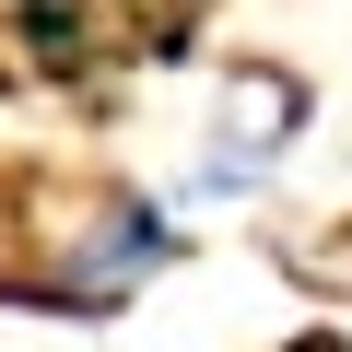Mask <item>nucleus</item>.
<instances>
[{
    "mask_svg": "<svg viewBox=\"0 0 352 352\" xmlns=\"http://www.w3.org/2000/svg\"><path fill=\"white\" fill-rule=\"evenodd\" d=\"M305 129H317V82L294 59L235 47L223 82H212V118H200L188 164H176V212H258L282 188V164L305 153Z\"/></svg>",
    "mask_w": 352,
    "mask_h": 352,
    "instance_id": "obj_2",
    "label": "nucleus"
},
{
    "mask_svg": "<svg viewBox=\"0 0 352 352\" xmlns=\"http://www.w3.org/2000/svg\"><path fill=\"white\" fill-rule=\"evenodd\" d=\"M329 270H352V212H340V223H329Z\"/></svg>",
    "mask_w": 352,
    "mask_h": 352,
    "instance_id": "obj_6",
    "label": "nucleus"
},
{
    "mask_svg": "<svg viewBox=\"0 0 352 352\" xmlns=\"http://www.w3.org/2000/svg\"><path fill=\"white\" fill-rule=\"evenodd\" d=\"M270 352H352V329H329V317H305V329H282Z\"/></svg>",
    "mask_w": 352,
    "mask_h": 352,
    "instance_id": "obj_5",
    "label": "nucleus"
},
{
    "mask_svg": "<svg viewBox=\"0 0 352 352\" xmlns=\"http://www.w3.org/2000/svg\"><path fill=\"white\" fill-rule=\"evenodd\" d=\"M188 258H200V223L176 212V188H141V176H36L24 212H0V317L118 329Z\"/></svg>",
    "mask_w": 352,
    "mask_h": 352,
    "instance_id": "obj_1",
    "label": "nucleus"
},
{
    "mask_svg": "<svg viewBox=\"0 0 352 352\" xmlns=\"http://www.w3.org/2000/svg\"><path fill=\"white\" fill-rule=\"evenodd\" d=\"M106 24H118V71H176L200 59L212 0H106Z\"/></svg>",
    "mask_w": 352,
    "mask_h": 352,
    "instance_id": "obj_4",
    "label": "nucleus"
},
{
    "mask_svg": "<svg viewBox=\"0 0 352 352\" xmlns=\"http://www.w3.org/2000/svg\"><path fill=\"white\" fill-rule=\"evenodd\" d=\"M340 329H352V317H340Z\"/></svg>",
    "mask_w": 352,
    "mask_h": 352,
    "instance_id": "obj_7",
    "label": "nucleus"
},
{
    "mask_svg": "<svg viewBox=\"0 0 352 352\" xmlns=\"http://www.w3.org/2000/svg\"><path fill=\"white\" fill-rule=\"evenodd\" d=\"M0 47L47 94H106L118 82V24L106 0H0Z\"/></svg>",
    "mask_w": 352,
    "mask_h": 352,
    "instance_id": "obj_3",
    "label": "nucleus"
}]
</instances>
